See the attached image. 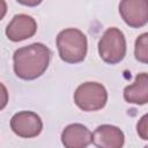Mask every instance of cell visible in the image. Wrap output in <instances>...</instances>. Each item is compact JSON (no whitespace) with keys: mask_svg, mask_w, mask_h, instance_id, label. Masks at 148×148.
Listing matches in <instances>:
<instances>
[{"mask_svg":"<svg viewBox=\"0 0 148 148\" xmlns=\"http://www.w3.org/2000/svg\"><path fill=\"white\" fill-rule=\"evenodd\" d=\"M51 59L50 49L43 43H32L17 49L13 54V67L17 77L35 80L47 69Z\"/></svg>","mask_w":148,"mask_h":148,"instance_id":"1","label":"cell"},{"mask_svg":"<svg viewBox=\"0 0 148 148\" xmlns=\"http://www.w3.org/2000/svg\"><path fill=\"white\" fill-rule=\"evenodd\" d=\"M59 57L67 64H79L84 60L88 51L87 36L79 29L67 28L57 36Z\"/></svg>","mask_w":148,"mask_h":148,"instance_id":"2","label":"cell"},{"mask_svg":"<svg viewBox=\"0 0 148 148\" xmlns=\"http://www.w3.org/2000/svg\"><path fill=\"white\" fill-rule=\"evenodd\" d=\"M98 53L106 64L120 62L126 56V39L123 31L116 27L106 29L98 42Z\"/></svg>","mask_w":148,"mask_h":148,"instance_id":"3","label":"cell"},{"mask_svg":"<svg viewBox=\"0 0 148 148\" xmlns=\"http://www.w3.org/2000/svg\"><path fill=\"white\" fill-rule=\"evenodd\" d=\"M108 91L102 83L84 82L74 92V103L82 111H97L105 106Z\"/></svg>","mask_w":148,"mask_h":148,"instance_id":"4","label":"cell"},{"mask_svg":"<svg viewBox=\"0 0 148 148\" xmlns=\"http://www.w3.org/2000/svg\"><path fill=\"white\" fill-rule=\"evenodd\" d=\"M12 131L21 138H35L43 130L40 117L32 111H20L10 119Z\"/></svg>","mask_w":148,"mask_h":148,"instance_id":"5","label":"cell"},{"mask_svg":"<svg viewBox=\"0 0 148 148\" xmlns=\"http://www.w3.org/2000/svg\"><path fill=\"white\" fill-rule=\"evenodd\" d=\"M119 14L131 28H141L148 22L147 0H124L119 3Z\"/></svg>","mask_w":148,"mask_h":148,"instance_id":"6","label":"cell"},{"mask_svg":"<svg viewBox=\"0 0 148 148\" xmlns=\"http://www.w3.org/2000/svg\"><path fill=\"white\" fill-rule=\"evenodd\" d=\"M37 31L35 18L27 14H16L6 28V36L12 42H21L32 37Z\"/></svg>","mask_w":148,"mask_h":148,"instance_id":"7","label":"cell"},{"mask_svg":"<svg viewBox=\"0 0 148 148\" xmlns=\"http://www.w3.org/2000/svg\"><path fill=\"white\" fill-rule=\"evenodd\" d=\"M91 142L96 148H123L125 135L119 127L104 124L91 133Z\"/></svg>","mask_w":148,"mask_h":148,"instance_id":"8","label":"cell"},{"mask_svg":"<svg viewBox=\"0 0 148 148\" xmlns=\"http://www.w3.org/2000/svg\"><path fill=\"white\" fill-rule=\"evenodd\" d=\"M61 142L65 148H87L91 143V132L82 124H71L64 128Z\"/></svg>","mask_w":148,"mask_h":148,"instance_id":"9","label":"cell"},{"mask_svg":"<svg viewBox=\"0 0 148 148\" xmlns=\"http://www.w3.org/2000/svg\"><path fill=\"white\" fill-rule=\"evenodd\" d=\"M124 99L131 104L143 105L148 102V75L140 73L136 75L135 81L124 89Z\"/></svg>","mask_w":148,"mask_h":148,"instance_id":"10","label":"cell"},{"mask_svg":"<svg viewBox=\"0 0 148 148\" xmlns=\"http://www.w3.org/2000/svg\"><path fill=\"white\" fill-rule=\"evenodd\" d=\"M134 56L135 59L140 62L147 64L148 62V34L145 32L140 35L134 45Z\"/></svg>","mask_w":148,"mask_h":148,"instance_id":"11","label":"cell"},{"mask_svg":"<svg viewBox=\"0 0 148 148\" xmlns=\"http://www.w3.org/2000/svg\"><path fill=\"white\" fill-rule=\"evenodd\" d=\"M136 131L142 140H147V114L142 116L136 125Z\"/></svg>","mask_w":148,"mask_h":148,"instance_id":"12","label":"cell"},{"mask_svg":"<svg viewBox=\"0 0 148 148\" xmlns=\"http://www.w3.org/2000/svg\"><path fill=\"white\" fill-rule=\"evenodd\" d=\"M8 103V90L3 83L0 82V111L7 106Z\"/></svg>","mask_w":148,"mask_h":148,"instance_id":"13","label":"cell"},{"mask_svg":"<svg viewBox=\"0 0 148 148\" xmlns=\"http://www.w3.org/2000/svg\"><path fill=\"white\" fill-rule=\"evenodd\" d=\"M6 13H7V3H6V1L0 0V21L5 17Z\"/></svg>","mask_w":148,"mask_h":148,"instance_id":"14","label":"cell"}]
</instances>
